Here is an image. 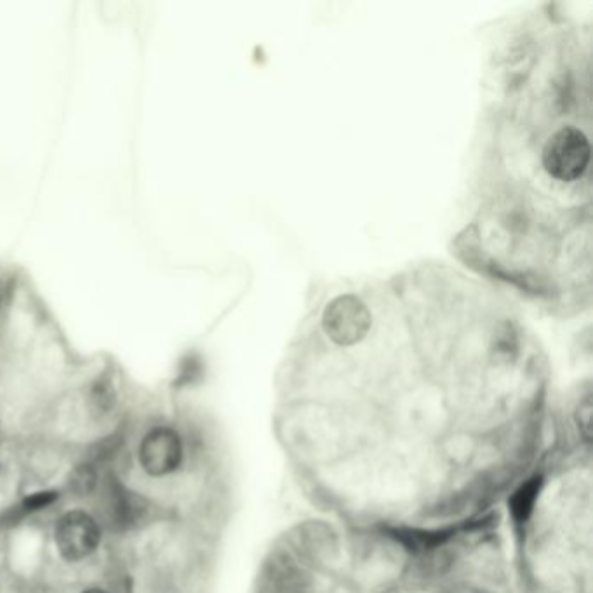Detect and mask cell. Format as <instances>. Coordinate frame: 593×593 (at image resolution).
I'll return each mask as SVG.
<instances>
[{"label":"cell","mask_w":593,"mask_h":593,"mask_svg":"<svg viewBox=\"0 0 593 593\" xmlns=\"http://www.w3.org/2000/svg\"><path fill=\"white\" fill-rule=\"evenodd\" d=\"M590 155L587 136L576 127H562L543 148V166L555 180L576 181L587 173Z\"/></svg>","instance_id":"cell-1"},{"label":"cell","mask_w":593,"mask_h":593,"mask_svg":"<svg viewBox=\"0 0 593 593\" xmlns=\"http://www.w3.org/2000/svg\"><path fill=\"white\" fill-rule=\"evenodd\" d=\"M101 526L86 510H70L54 526V545L61 559L82 562L98 550Z\"/></svg>","instance_id":"cell-2"},{"label":"cell","mask_w":593,"mask_h":593,"mask_svg":"<svg viewBox=\"0 0 593 593\" xmlns=\"http://www.w3.org/2000/svg\"><path fill=\"white\" fill-rule=\"evenodd\" d=\"M138 461L145 474L155 479L174 474L183 461V442L173 428H152L138 447Z\"/></svg>","instance_id":"cell-3"},{"label":"cell","mask_w":593,"mask_h":593,"mask_svg":"<svg viewBox=\"0 0 593 593\" xmlns=\"http://www.w3.org/2000/svg\"><path fill=\"white\" fill-rule=\"evenodd\" d=\"M58 500H60V493L54 491V489H42V491L27 494L23 500L18 501L16 505L7 510L4 517H2V522L13 526V524H18L21 519L28 517V515L39 514L42 510L53 507Z\"/></svg>","instance_id":"cell-6"},{"label":"cell","mask_w":593,"mask_h":593,"mask_svg":"<svg viewBox=\"0 0 593 593\" xmlns=\"http://www.w3.org/2000/svg\"><path fill=\"white\" fill-rule=\"evenodd\" d=\"M80 593H110V592H107V590H103V588H87V590H84V592H80Z\"/></svg>","instance_id":"cell-9"},{"label":"cell","mask_w":593,"mask_h":593,"mask_svg":"<svg viewBox=\"0 0 593 593\" xmlns=\"http://www.w3.org/2000/svg\"><path fill=\"white\" fill-rule=\"evenodd\" d=\"M371 315L366 305L355 296H340L327 305L324 329L338 345H354L366 336Z\"/></svg>","instance_id":"cell-4"},{"label":"cell","mask_w":593,"mask_h":593,"mask_svg":"<svg viewBox=\"0 0 593 593\" xmlns=\"http://www.w3.org/2000/svg\"><path fill=\"white\" fill-rule=\"evenodd\" d=\"M105 482V507L108 520L117 529H129L136 526L143 517V501L131 493L115 475H108Z\"/></svg>","instance_id":"cell-5"},{"label":"cell","mask_w":593,"mask_h":593,"mask_svg":"<svg viewBox=\"0 0 593 593\" xmlns=\"http://www.w3.org/2000/svg\"><path fill=\"white\" fill-rule=\"evenodd\" d=\"M541 486H543L541 477H534V479L529 480L524 486L520 487L519 491L512 496L510 510H512V515H514L517 524H526L529 517L533 515L536 501H538V496H540Z\"/></svg>","instance_id":"cell-7"},{"label":"cell","mask_w":593,"mask_h":593,"mask_svg":"<svg viewBox=\"0 0 593 593\" xmlns=\"http://www.w3.org/2000/svg\"><path fill=\"white\" fill-rule=\"evenodd\" d=\"M583 414V418H580V425L585 427V437H590V423H592V406H590V400L585 402V406L580 407V416Z\"/></svg>","instance_id":"cell-8"}]
</instances>
